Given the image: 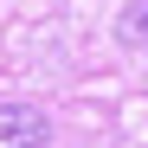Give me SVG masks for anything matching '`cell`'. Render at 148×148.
<instances>
[{
  "label": "cell",
  "mask_w": 148,
  "mask_h": 148,
  "mask_svg": "<svg viewBox=\"0 0 148 148\" xmlns=\"http://www.w3.org/2000/svg\"><path fill=\"white\" fill-rule=\"evenodd\" d=\"M122 32H135L148 45V0H129V7H122Z\"/></svg>",
  "instance_id": "7a4b0ae2"
},
{
  "label": "cell",
  "mask_w": 148,
  "mask_h": 148,
  "mask_svg": "<svg viewBox=\"0 0 148 148\" xmlns=\"http://www.w3.org/2000/svg\"><path fill=\"white\" fill-rule=\"evenodd\" d=\"M45 135H52L45 110H32V103H0V148H39Z\"/></svg>",
  "instance_id": "6da1fadb"
}]
</instances>
